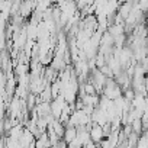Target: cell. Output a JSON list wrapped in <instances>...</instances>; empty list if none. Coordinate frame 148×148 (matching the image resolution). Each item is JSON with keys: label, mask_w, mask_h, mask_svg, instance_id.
Masks as SVG:
<instances>
[{"label": "cell", "mask_w": 148, "mask_h": 148, "mask_svg": "<svg viewBox=\"0 0 148 148\" xmlns=\"http://www.w3.org/2000/svg\"><path fill=\"white\" fill-rule=\"evenodd\" d=\"M77 135H79V132H77V128H74V126H70V125H68V126L65 128L64 141H65L67 144H71L73 141H76Z\"/></svg>", "instance_id": "obj_1"}, {"label": "cell", "mask_w": 148, "mask_h": 148, "mask_svg": "<svg viewBox=\"0 0 148 148\" xmlns=\"http://www.w3.org/2000/svg\"><path fill=\"white\" fill-rule=\"evenodd\" d=\"M54 148H68V144H67L64 139H61V141H60V142H58V144H57Z\"/></svg>", "instance_id": "obj_2"}]
</instances>
